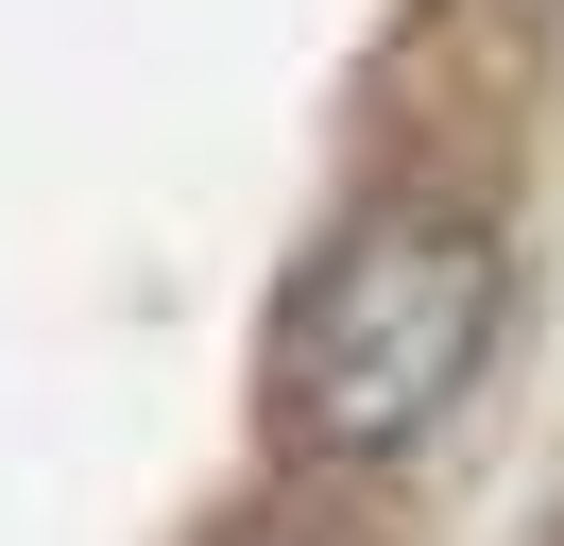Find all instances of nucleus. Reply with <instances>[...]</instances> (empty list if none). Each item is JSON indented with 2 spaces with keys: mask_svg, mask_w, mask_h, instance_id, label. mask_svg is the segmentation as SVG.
<instances>
[{
  "mask_svg": "<svg viewBox=\"0 0 564 546\" xmlns=\"http://www.w3.org/2000/svg\"><path fill=\"white\" fill-rule=\"evenodd\" d=\"M496 359V239L462 205H377L274 291V444L291 461H411Z\"/></svg>",
  "mask_w": 564,
  "mask_h": 546,
  "instance_id": "1",
  "label": "nucleus"
},
{
  "mask_svg": "<svg viewBox=\"0 0 564 546\" xmlns=\"http://www.w3.org/2000/svg\"><path fill=\"white\" fill-rule=\"evenodd\" d=\"M530 18H547V0H496V34H530Z\"/></svg>",
  "mask_w": 564,
  "mask_h": 546,
  "instance_id": "2",
  "label": "nucleus"
},
{
  "mask_svg": "<svg viewBox=\"0 0 564 546\" xmlns=\"http://www.w3.org/2000/svg\"><path fill=\"white\" fill-rule=\"evenodd\" d=\"M257 546H308V529H257Z\"/></svg>",
  "mask_w": 564,
  "mask_h": 546,
  "instance_id": "3",
  "label": "nucleus"
}]
</instances>
